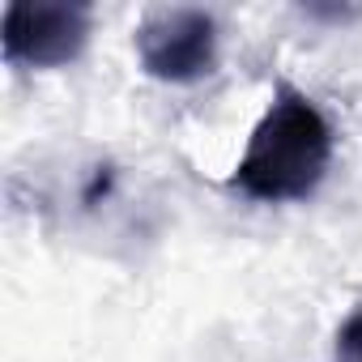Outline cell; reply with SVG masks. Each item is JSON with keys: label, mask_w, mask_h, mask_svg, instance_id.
<instances>
[{"label": "cell", "mask_w": 362, "mask_h": 362, "mask_svg": "<svg viewBox=\"0 0 362 362\" xmlns=\"http://www.w3.org/2000/svg\"><path fill=\"white\" fill-rule=\"evenodd\" d=\"M328 162H332V124L303 90L277 86L269 111L247 136V149L230 184L260 205L307 201L324 184Z\"/></svg>", "instance_id": "obj_1"}, {"label": "cell", "mask_w": 362, "mask_h": 362, "mask_svg": "<svg viewBox=\"0 0 362 362\" xmlns=\"http://www.w3.org/2000/svg\"><path fill=\"white\" fill-rule=\"evenodd\" d=\"M337 362H362V307L337 328Z\"/></svg>", "instance_id": "obj_4"}, {"label": "cell", "mask_w": 362, "mask_h": 362, "mask_svg": "<svg viewBox=\"0 0 362 362\" xmlns=\"http://www.w3.org/2000/svg\"><path fill=\"white\" fill-rule=\"evenodd\" d=\"M136 60L153 81L192 86L218 64V22L205 9H149L136 26Z\"/></svg>", "instance_id": "obj_2"}, {"label": "cell", "mask_w": 362, "mask_h": 362, "mask_svg": "<svg viewBox=\"0 0 362 362\" xmlns=\"http://www.w3.org/2000/svg\"><path fill=\"white\" fill-rule=\"evenodd\" d=\"M90 43V5L77 0H13L0 18V47L9 64L60 69Z\"/></svg>", "instance_id": "obj_3"}]
</instances>
